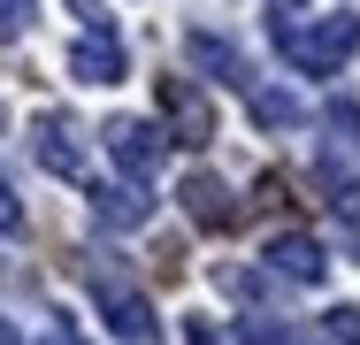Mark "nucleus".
I'll list each match as a JSON object with an SVG mask.
<instances>
[{
    "label": "nucleus",
    "instance_id": "obj_1",
    "mask_svg": "<svg viewBox=\"0 0 360 345\" xmlns=\"http://www.w3.org/2000/svg\"><path fill=\"white\" fill-rule=\"evenodd\" d=\"M276 46H284L291 69H307V77H330V69H345L360 54V15H314V23H284L276 15Z\"/></svg>",
    "mask_w": 360,
    "mask_h": 345
},
{
    "label": "nucleus",
    "instance_id": "obj_2",
    "mask_svg": "<svg viewBox=\"0 0 360 345\" xmlns=\"http://www.w3.org/2000/svg\"><path fill=\"white\" fill-rule=\"evenodd\" d=\"M92 307H100V322H108V330H115L123 345H161L146 291H139V284H131L123 269H108V253L92 261Z\"/></svg>",
    "mask_w": 360,
    "mask_h": 345
},
{
    "label": "nucleus",
    "instance_id": "obj_3",
    "mask_svg": "<svg viewBox=\"0 0 360 345\" xmlns=\"http://www.w3.org/2000/svg\"><path fill=\"white\" fill-rule=\"evenodd\" d=\"M153 92H161V115H169V146H207L215 138V100L192 77H153Z\"/></svg>",
    "mask_w": 360,
    "mask_h": 345
},
{
    "label": "nucleus",
    "instance_id": "obj_4",
    "mask_svg": "<svg viewBox=\"0 0 360 345\" xmlns=\"http://www.w3.org/2000/svg\"><path fill=\"white\" fill-rule=\"evenodd\" d=\"M100 138H108V153H115V169H123L131 184H146V177L161 169V153H169V131H161V123H139V115H115Z\"/></svg>",
    "mask_w": 360,
    "mask_h": 345
},
{
    "label": "nucleus",
    "instance_id": "obj_5",
    "mask_svg": "<svg viewBox=\"0 0 360 345\" xmlns=\"http://www.w3.org/2000/svg\"><path fill=\"white\" fill-rule=\"evenodd\" d=\"M31 153H39L46 177H70V184L84 177V138H77V123H70V115H54V108L31 123Z\"/></svg>",
    "mask_w": 360,
    "mask_h": 345
},
{
    "label": "nucleus",
    "instance_id": "obj_6",
    "mask_svg": "<svg viewBox=\"0 0 360 345\" xmlns=\"http://www.w3.org/2000/svg\"><path fill=\"white\" fill-rule=\"evenodd\" d=\"M176 200H184V215H192L200 230H230V222H238V200H230V184H222L215 169H192V177L176 184Z\"/></svg>",
    "mask_w": 360,
    "mask_h": 345
},
{
    "label": "nucleus",
    "instance_id": "obj_7",
    "mask_svg": "<svg viewBox=\"0 0 360 345\" xmlns=\"http://www.w3.org/2000/svg\"><path fill=\"white\" fill-rule=\"evenodd\" d=\"M123 39H115V31H84V39H77L70 46V77L77 84H123Z\"/></svg>",
    "mask_w": 360,
    "mask_h": 345
},
{
    "label": "nucleus",
    "instance_id": "obj_8",
    "mask_svg": "<svg viewBox=\"0 0 360 345\" xmlns=\"http://www.w3.org/2000/svg\"><path fill=\"white\" fill-rule=\"evenodd\" d=\"M261 261H269V269L284 276V284H322V269H330V253H322V246H314L307 230H276Z\"/></svg>",
    "mask_w": 360,
    "mask_h": 345
},
{
    "label": "nucleus",
    "instance_id": "obj_9",
    "mask_svg": "<svg viewBox=\"0 0 360 345\" xmlns=\"http://www.w3.org/2000/svg\"><path fill=\"white\" fill-rule=\"evenodd\" d=\"M92 215H100V222H115V230H139L146 215H153V200H146V184L115 177V184H92Z\"/></svg>",
    "mask_w": 360,
    "mask_h": 345
},
{
    "label": "nucleus",
    "instance_id": "obj_10",
    "mask_svg": "<svg viewBox=\"0 0 360 345\" xmlns=\"http://www.w3.org/2000/svg\"><path fill=\"white\" fill-rule=\"evenodd\" d=\"M184 54L207 69V77H222V84H253V77H245V54H238L230 39H215V31H192V39H184Z\"/></svg>",
    "mask_w": 360,
    "mask_h": 345
},
{
    "label": "nucleus",
    "instance_id": "obj_11",
    "mask_svg": "<svg viewBox=\"0 0 360 345\" xmlns=\"http://www.w3.org/2000/svg\"><path fill=\"white\" fill-rule=\"evenodd\" d=\"M253 123H261V131H299V123H307V108H299V92L253 84Z\"/></svg>",
    "mask_w": 360,
    "mask_h": 345
},
{
    "label": "nucleus",
    "instance_id": "obj_12",
    "mask_svg": "<svg viewBox=\"0 0 360 345\" xmlns=\"http://www.w3.org/2000/svg\"><path fill=\"white\" fill-rule=\"evenodd\" d=\"M238 338H245V345H314V338H299L291 322H269V315H245Z\"/></svg>",
    "mask_w": 360,
    "mask_h": 345
},
{
    "label": "nucleus",
    "instance_id": "obj_13",
    "mask_svg": "<svg viewBox=\"0 0 360 345\" xmlns=\"http://www.w3.org/2000/svg\"><path fill=\"white\" fill-rule=\"evenodd\" d=\"M322 345H360V307H330L322 315Z\"/></svg>",
    "mask_w": 360,
    "mask_h": 345
},
{
    "label": "nucleus",
    "instance_id": "obj_14",
    "mask_svg": "<svg viewBox=\"0 0 360 345\" xmlns=\"http://www.w3.org/2000/svg\"><path fill=\"white\" fill-rule=\"evenodd\" d=\"M31 15H39V0H0V39H15Z\"/></svg>",
    "mask_w": 360,
    "mask_h": 345
},
{
    "label": "nucleus",
    "instance_id": "obj_15",
    "mask_svg": "<svg viewBox=\"0 0 360 345\" xmlns=\"http://www.w3.org/2000/svg\"><path fill=\"white\" fill-rule=\"evenodd\" d=\"M70 15L84 23V31H108V8H100V0H70Z\"/></svg>",
    "mask_w": 360,
    "mask_h": 345
},
{
    "label": "nucleus",
    "instance_id": "obj_16",
    "mask_svg": "<svg viewBox=\"0 0 360 345\" xmlns=\"http://www.w3.org/2000/svg\"><path fill=\"white\" fill-rule=\"evenodd\" d=\"M8 230H23V200H15L8 184H0V238H8Z\"/></svg>",
    "mask_w": 360,
    "mask_h": 345
},
{
    "label": "nucleus",
    "instance_id": "obj_17",
    "mask_svg": "<svg viewBox=\"0 0 360 345\" xmlns=\"http://www.w3.org/2000/svg\"><path fill=\"white\" fill-rule=\"evenodd\" d=\"M184 345H222V338H215V322H184Z\"/></svg>",
    "mask_w": 360,
    "mask_h": 345
},
{
    "label": "nucleus",
    "instance_id": "obj_18",
    "mask_svg": "<svg viewBox=\"0 0 360 345\" xmlns=\"http://www.w3.org/2000/svg\"><path fill=\"white\" fill-rule=\"evenodd\" d=\"M39 345H84V338H77V330H46Z\"/></svg>",
    "mask_w": 360,
    "mask_h": 345
},
{
    "label": "nucleus",
    "instance_id": "obj_19",
    "mask_svg": "<svg viewBox=\"0 0 360 345\" xmlns=\"http://www.w3.org/2000/svg\"><path fill=\"white\" fill-rule=\"evenodd\" d=\"M0 345H15V322H8V315H0Z\"/></svg>",
    "mask_w": 360,
    "mask_h": 345
}]
</instances>
